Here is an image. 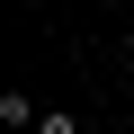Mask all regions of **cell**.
I'll list each match as a JSON object with an SVG mask.
<instances>
[{
  "label": "cell",
  "instance_id": "6da1fadb",
  "mask_svg": "<svg viewBox=\"0 0 134 134\" xmlns=\"http://www.w3.org/2000/svg\"><path fill=\"white\" fill-rule=\"evenodd\" d=\"M36 134H90V125H81V116H63V107H45V116H36Z\"/></svg>",
  "mask_w": 134,
  "mask_h": 134
}]
</instances>
